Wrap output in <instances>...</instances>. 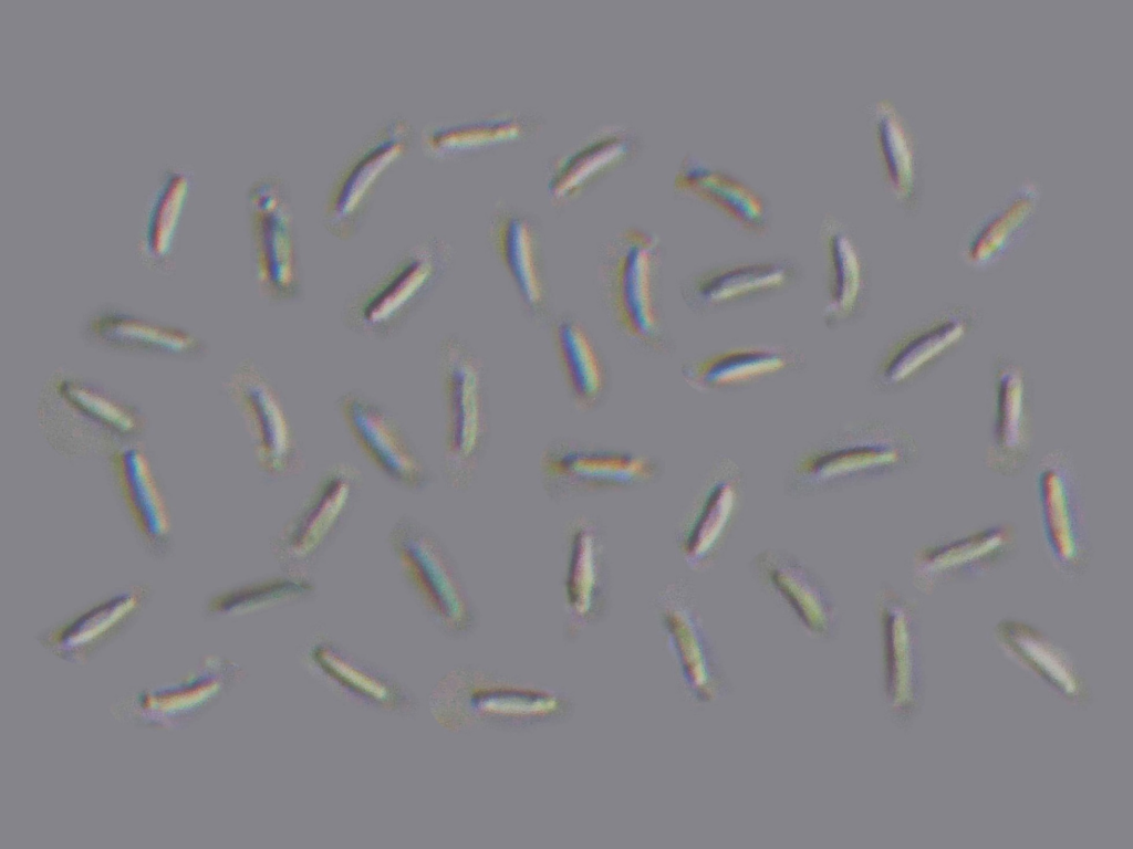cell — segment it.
<instances>
[{"label":"cell","mask_w":1133,"mask_h":849,"mask_svg":"<svg viewBox=\"0 0 1133 849\" xmlns=\"http://www.w3.org/2000/svg\"><path fill=\"white\" fill-rule=\"evenodd\" d=\"M641 149L637 134L622 125H604L551 160L547 189L555 206L570 202Z\"/></svg>","instance_id":"28"},{"label":"cell","mask_w":1133,"mask_h":849,"mask_svg":"<svg viewBox=\"0 0 1133 849\" xmlns=\"http://www.w3.org/2000/svg\"><path fill=\"white\" fill-rule=\"evenodd\" d=\"M84 336L100 348L122 354L195 360L207 353L205 342L185 328L114 307L92 314Z\"/></svg>","instance_id":"27"},{"label":"cell","mask_w":1133,"mask_h":849,"mask_svg":"<svg viewBox=\"0 0 1133 849\" xmlns=\"http://www.w3.org/2000/svg\"><path fill=\"white\" fill-rule=\"evenodd\" d=\"M875 602L885 698L891 713L904 722L919 702V611L915 602L888 583L880 586Z\"/></svg>","instance_id":"22"},{"label":"cell","mask_w":1133,"mask_h":849,"mask_svg":"<svg viewBox=\"0 0 1133 849\" xmlns=\"http://www.w3.org/2000/svg\"><path fill=\"white\" fill-rule=\"evenodd\" d=\"M387 544L410 591L445 635H470L478 614L461 570L440 536L413 515L392 525Z\"/></svg>","instance_id":"7"},{"label":"cell","mask_w":1133,"mask_h":849,"mask_svg":"<svg viewBox=\"0 0 1133 849\" xmlns=\"http://www.w3.org/2000/svg\"><path fill=\"white\" fill-rule=\"evenodd\" d=\"M794 363L791 352L778 346H750L686 363L685 381L694 389H720L786 369Z\"/></svg>","instance_id":"36"},{"label":"cell","mask_w":1133,"mask_h":849,"mask_svg":"<svg viewBox=\"0 0 1133 849\" xmlns=\"http://www.w3.org/2000/svg\"><path fill=\"white\" fill-rule=\"evenodd\" d=\"M412 127L393 117L370 134L342 164L330 187L322 214L328 232L352 239L361 229L377 180L406 151Z\"/></svg>","instance_id":"18"},{"label":"cell","mask_w":1133,"mask_h":849,"mask_svg":"<svg viewBox=\"0 0 1133 849\" xmlns=\"http://www.w3.org/2000/svg\"><path fill=\"white\" fill-rule=\"evenodd\" d=\"M995 638L1010 658L1062 696L1070 701L1083 699V684L1068 654L1042 630L1019 619H1004L995 627Z\"/></svg>","instance_id":"35"},{"label":"cell","mask_w":1133,"mask_h":849,"mask_svg":"<svg viewBox=\"0 0 1133 849\" xmlns=\"http://www.w3.org/2000/svg\"><path fill=\"white\" fill-rule=\"evenodd\" d=\"M363 489L362 471L347 461L328 465L270 542L281 570L311 576L350 520Z\"/></svg>","instance_id":"9"},{"label":"cell","mask_w":1133,"mask_h":849,"mask_svg":"<svg viewBox=\"0 0 1133 849\" xmlns=\"http://www.w3.org/2000/svg\"><path fill=\"white\" fill-rule=\"evenodd\" d=\"M306 663L320 680L361 705L399 714L409 713L414 708L409 692L388 673L330 639L312 642Z\"/></svg>","instance_id":"29"},{"label":"cell","mask_w":1133,"mask_h":849,"mask_svg":"<svg viewBox=\"0 0 1133 849\" xmlns=\"http://www.w3.org/2000/svg\"><path fill=\"white\" fill-rule=\"evenodd\" d=\"M248 197L257 290L271 305L295 304L304 294V276L287 191L278 178L264 177Z\"/></svg>","instance_id":"13"},{"label":"cell","mask_w":1133,"mask_h":849,"mask_svg":"<svg viewBox=\"0 0 1133 849\" xmlns=\"http://www.w3.org/2000/svg\"><path fill=\"white\" fill-rule=\"evenodd\" d=\"M110 459L124 505L142 541L153 554H166L170 516L146 453L134 442L117 449Z\"/></svg>","instance_id":"30"},{"label":"cell","mask_w":1133,"mask_h":849,"mask_svg":"<svg viewBox=\"0 0 1133 849\" xmlns=\"http://www.w3.org/2000/svg\"><path fill=\"white\" fill-rule=\"evenodd\" d=\"M823 238L830 263L829 301L824 307V317L832 324L850 317L861 305L865 275L855 243L841 224L828 222Z\"/></svg>","instance_id":"39"},{"label":"cell","mask_w":1133,"mask_h":849,"mask_svg":"<svg viewBox=\"0 0 1133 849\" xmlns=\"http://www.w3.org/2000/svg\"><path fill=\"white\" fill-rule=\"evenodd\" d=\"M870 115L885 182L904 210L916 211L922 193V159L917 135L890 98L875 101Z\"/></svg>","instance_id":"31"},{"label":"cell","mask_w":1133,"mask_h":849,"mask_svg":"<svg viewBox=\"0 0 1133 849\" xmlns=\"http://www.w3.org/2000/svg\"><path fill=\"white\" fill-rule=\"evenodd\" d=\"M453 261L446 240L428 235L415 241L347 295L341 310L343 325L370 340L394 338L433 297Z\"/></svg>","instance_id":"3"},{"label":"cell","mask_w":1133,"mask_h":849,"mask_svg":"<svg viewBox=\"0 0 1133 849\" xmlns=\"http://www.w3.org/2000/svg\"><path fill=\"white\" fill-rule=\"evenodd\" d=\"M666 644L674 656L683 683L699 703H711L728 691V683L704 627L692 583L677 578L655 598Z\"/></svg>","instance_id":"19"},{"label":"cell","mask_w":1133,"mask_h":849,"mask_svg":"<svg viewBox=\"0 0 1133 849\" xmlns=\"http://www.w3.org/2000/svg\"><path fill=\"white\" fill-rule=\"evenodd\" d=\"M673 185L677 192L710 203L749 233L767 230L768 209L760 193L694 154L682 159Z\"/></svg>","instance_id":"34"},{"label":"cell","mask_w":1133,"mask_h":849,"mask_svg":"<svg viewBox=\"0 0 1133 849\" xmlns=\"http://www.w3.org/2000/svg\"><path fill=\"white\" fill-rule=\"evenodd\" d=\"M1017 548L1016 526L1007 521L933 539L913 552L911 580L926 595L945 585L978 580L1006 566Z\"/></svg>","instance_id":"17"},{"label":"cell","mask_w":1133,"mask_h":849,"mask_svg":"<svg viewBox=\"0 0 1133 849\" xmlns=\"http://www.w3.org/2000/svg\"><path fill=\"white\" fill-rule=\"evenodd\" d=\"M981 323V312L967 303H945L912 324L883 354L875 371L887 392L909 387L954 355Z\"/></svg>","instance_id":"15"},{"label":"cell","mask_w":1133,"mask_h":849,"mask_svg":"<svg viewBox=\"0 0 1133 849\" xmlns=\"http://www.w3.org/2000/svg\"><path fill=\"white\" fill-rule=\"evenodd\" d=\"M541 125L540 117L530 113L497 112L430 124L422 134V144L428 156L451 159L526 139Z\"/></svg>","instance_id":"33"},{"label":"cell","mask_w":1133,"mask_h":849,"mask_svg":"<svg viewBox=\"0 0 1133 849\" xmlns=\"http://www.w3.org/2000/svg\"><path fill=\"white\" fill-rule=\"evenodd\" d=\"M443 406L441 471L447 484L466 492L474 484L490 434L487 374L482 359L461 336H443L436 350Z\"/></svg>","instance_id":"6"},{"label":"cell","mask_w":1133,"mask_h":849,"mask_svg":"<svg viewBox=\"0 0 1133 849\" xmlns=\"http://www.w3.org/2000/svg\"><path fill=\"white\" fill-rule=\"evenodd\" d=\"M747 480L729 457H715L697 483L675 530L684 564L707 573L718 565L744 512Z\"/></svg>","instance_id":"12"},{"label":"cell","mask_w":1133,"mask_h":849,"mask_svg":"<svg viewBox=\"0 0 1133 849\" xmlns=\"http://www.w3.org/2000/svg\"><path fill=\"white\" fill-rule=\"evenodd\" d=\"M752 577L792 612L812 638H835L840 612L823 578L800 556L784 548H763L749 563Z\"/></svg>","instance_id":"23"},{"label":"cell","mask_w":1133,"mask_h":849,"mask_svg":"<svg viewBox=\"0 0 1133 849\" xmlns=\"http://www.w3.org/2000/svg\"><path fill=\"white\" fill-rule=\"evenodd\" d=\"M225 391L243 420L261 475L271 482L299 475L305 464L303 444L281 391L264 369L252 358L243 359L226 380Z\"/></svg>","instance_id":"11"},{"label":"cell","mask_w":1133,"mask_h":849,"mask_svg":"<svg viewBox=\"0 0 1133 849\" xmlns=\"http://www.w3.org/2000/svg\"><path fill=\"white\" fill-rule=\"evenodd\" d=\"M336 409L350 437L365 459L389 482L422 492L435 473L407 429L382 401L360 389H349Z\"/></svg>","instance_id":"14"},{"label":"cell","mask_w":1133,"mask_h":849,"mask_svg":"<svg viewBox=\"0 0 1133 849\" xmlns=\"http://www.w3.org/2000/svg\"><path fill=\"white\" fill-rule=\"evenodd\" d=\"M921 460V447L900 424L884 419L850 423L797 453L783 489L792 499L840 493L897 478Z\"/></svg>","instance_id":"1"},{"label":"cell","mask_w":1133,"mask_h":849,"mask_svg":"<svg viewBox=\"0 0 1133 849\" xmlns=\"http://www.w3.org/2000/svg\"><path fill=\"white\" fill-rule=\"evenodd\" d=\"M606 533L592 515L573 516L565 531L563 598L566 635L574 638L605 616L611 596Z\"/></svg>","instance_id":"21"},{"label":"cell","mask_w":1133,"mask_h":849,"mask_svg":"<svg viewBox=\"0 0 1133 849\" xmlns=\"http://www.w3.org/2000/svg\"><path fill=\"white\" fill-rule=\"evenodd\" d=\"M662 264L661 240L638 226L612 235L599 256V283L611 322L630 344L652 354H665L671 346L661 302Z\"/></svg>","instance_id":"5"},{"label":"cell","mask_w":1133,"mask_h":849,"mask_svg":"<svg viewBox=\"0 0 1133 849\" xmlns=\"http://www.w3.org/2000/svg\"><path fill=\"white\" fill-rule=\"evenodd\" d=\"M148 596L145 585L126 586L46 629L38 639L60 659L86 663L132 623Z\"/></svg>","instance_id":"26"},{"label":"cell","mask_w":1133,"mask_h":849,"mask_svg":"<svg viewBox=\"0 0 1133 849\" xmlns=\"http://www.w3.org/2000/svg\"><path fill=\"white\" fill-rule=\"evenodd\" d=\"M37 418L51 448L74 459L111 455L136 442L146 427L144 415L131 401L67 371H56L45 381Z\"/></svg>","instance_id":"2"},{"label":"cell","mask_w":1133,"mask_h":849,"mask_svg":"<svg viewBox=\"0 0 1133 849\" xmlns=\"http://www.w3.org/2000/svg\"><path fill=\"white\" fill-rule=\"evenodd\" d=\"M552 340L569 397L581 412L599 409L607 397L606 363L582 321L564 313L552 324Z\"/></svg>","instance_id":"32"},{"label":"cell","mask_w":1133,"mask_h":849,"mask_svg":"<svg viewBox=\"0 0 1133 849\" xmlns=\"http://www.w3.org/2000/svg\"><path fill=\"white\" fill-rule=\"evenodd\" d=\"M991 422L984 464L1002 478L1019 476L1033 446V385L1017 359L997 354L991 363Z\"/></svg>","instance_id":"20"},{"label":"cell","mask_w":1133,"mask_h":849,"mask_svg":"<svg viewBox=\"0 0 1133 849\" xmlns=\"http://www.w3.org/2000/svg\"><path fill=\"white\" fill-rule=\"evenodd\" d=\"M539 223L514 207L498 208L489 221L491 247L524 310L534 321L548 315L549 284Z\"/></svg>","instance_id":"25"},{"label":"cell","mask_w":1133,"mask_h":849,"mask_svg":"<svg viewBox=\"0 0 1133 849\" xmlns=\"http://www.w3.org/2000/svg\"><path fill=\"white\" fill-rule=\"evenodd\" d=\"M430 711L451 732L475 727L523 731L565 720L572 702L554 689L462 667L437 683L430 694Z\"/></svg>","instance_id":"4"},{"label":"cell","mask_w":1133,"mask_h":849,"mask_svg":"<svg viewBox=\"0 0 1133 849\" xmlns=\"http://www.w3.org/2000/svg\"><path fill=\"white\" fill-rule=\"evenodd\" d=\"M664 473V462L653 454L575 438L550 441L539 457L540 483L555 503L640 491Z\"/></svg>","instance_id":"8"},{"label":"cell","mask_w":1133,"mask_h":849,"mask_svg":"<svg viewBox=\"0 0 1133 849\" xmlns=\"http://www.w3.org/2000/svg\"><path fill=\"white\" fill-rule=\"evenodd\" d=\"M315 590L311 576L281 570V574L258 578L215 595L209 599L206 610L211 617L243 616L308 600Z\"/></svg>","instance_id":"38"},{"label":"cell","mask_w":1133,"mask_h":849,"mask_svg":"<svg viewBox=\"0 0 1133 849\" xmlns=\"http://www.w3.org/2000/svg\"><path fill=\"white\" fill-rule=\"evenodd\" d=\"M240 675L241 670L233 662L208 656L177 680L152 684L126 695L114 705V715L148 729H181L214 706Z\"/></svg>","instance_id":"16"},{"label":"cell","mask_w":1133,"mask_h":849,"mask_svg":"<svg viewBox=\"0 0 1133 849\" xmlns=\"http://www.w3.org/2000/svg\"><path fill=\"white\" fill-rule=\"evenodd\" d=\"M792 268L783 261L741 263L707 272L686 289L687 298L696 305H720L750 294L771 291L788 283Z\"/></svg>","instance_id":"37"},{"label":"cell","mask_w":1133,"mask_h":849,"mask_svg":"<svg viewBox=\"0 0 1133 849\" xmlns=\"http://www.w3.org/2000/svg\"><path fill=\"white\" fill-rule=\"evenodd\" d=\"M1040 201L1041 186L1036 179L1014 185L966 228L958 243L960 262L978 273L999 266L1027 238Z\"/></svg>","instance_id":"24"},{"label":"cell","mask_w":1133,"mask_h":849,"mask_svg":"<svg viewBox=\"0 0 1133 849\" xmlns=\"http://www.w3.org/2000/svg\"><path fill=\"white\" fill-rule=\"evenodd\" d=\"M184 192V186L164 188L153 201L142 244L145 256L153 262L165 260L171 250Z\"/></svg>","instance_id":"40"},{"label":"cell","mask_w":1133,"mask_h":849,"mask_svg":"<svg viewBox=\"0 0 1133 849\" xmlns=\"http://www.w3.org/2000/svg\"><path fill=\"white\" fill-rule=\"evenodd\" d=\"M1040 538L1053 569L1068 580L1080 579L1092 556L1082 482L1071 453L1053 448L1036 472Z\"/></svg>","instance_id":"10"}]
</instances>
